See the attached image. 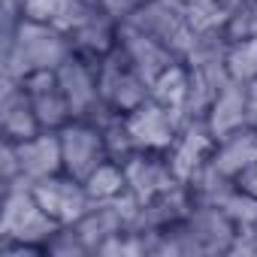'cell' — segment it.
<instances>
[{
    "mask_svg": "<svg viewBox=\"0 0 257 257\" xmlns=\"http://www.w3.org/2000/svg\"><path fill=\"white\" fill-rule=\"evenodd\" d=\"M70 55L73 43L61 28H55L52 22L22 19L0 52V70H4L0 79H28L31 73L58 70Z\"/></svg>",
    "mask_w": 257,
    "mask_h": 257,
    "instance_id": "6da1fadb",
    "label": "cell"
},
{
    "mask_svg": "<svg viewBox=\"0 0 257 257\" xmlns=\"http://www.w3.org/2000/svg\"><path fill=\"white\" fill-rule=\"evenodd\" d=\"M61 230V224L40 206L31 185L4 191V218H0V242H28L46 251V242Z\"/></svg>",
    "mask_w": 257,
    "mask_h": 257,
    "instance_id": "7a4b0ae2",
    "label": "cell"
},
{
    "mask_svg": "<svg viewBox=\"0 0 257 257\" xmlns=\"http://www.w3.org/2000/svg\"><path fill=\"white\" fill-rule=\"evenodd\" d=\"M124 22L140 28L143 34H149L155 40H161L179 58H185L197 40V31L188 19V7L182 0H143Z\"/></svg>",
    "mask_w": 257,
    "mask_h": 257,
    "instance_id": "3957f363",
    "label": "cell"
},
{
    "mask_svg": "<svg viewBox=\"0 0 257 257\" xmlns=\"http://www.w3.org/2000/svg\"><path fill=\"white\" fill-rule=\"evenodd\" d=\"M55 73L61 79V88L67 94V100H70L73 118L100 124L112 112V106L100 94V61L73 52Z\"/></svg>",
    "mask_w": 257,
    "mask_h": 257,
    "instance_id": "277c9868",
    "label": "cell"
},
{
    "mask_svg": "<svg viewBox=\"0 0 257 257\" xmlns=\"http://www.w3.org/2000/svg\"><path fill=\"white\" fill-rule=\"evenodd\" d=\"M100 94L118 112H131L152 97L149 79L140 73V67L121 46H115L109 55L100 58Z\"/></svg>",
    "mask_w": 257,
    "mask_h": 257,
    "instance_id": "5b68a950",
    "label": "cell"
},
{
    "mask_svg": "<svg viewBox=\"0 0 257 257\" xmlns=\"http://www.w3.org/2000/svg\"><path fill=\"white\" fill-rule=\"evenodd\" d=\"M61 155H64V173H70L73 179L85 182L100 164L109 161V152H106V143H103V134L100 127L91 124V121H82V118H73L70 124H64L61 131Z\"/></svg>",
    "mask_w": 257,
    "mask_h": 257,
    "instance_id": "8992f818",
    "label": "cell"
},
{
    "mask_svg": "<svg viewBox=\"0 0 257 257\" xmlns=\"http://www.w3.org/2000/svg\"><path fill=\"white\" fill-rule=\"evenodd\" d=\"M31 191H34V197L40 200V206H43L58 224H76V221L94 206V200H91L85 182L73 179L70 173H55V176H49V179L31 185Z\"/></svg>",
    "mask_w": 257,
    "mask_h": 257,
    "instance_id": "52a82bcc",
    "label": "cell"
},
{
    "mask_svg": "<svg viewBox=\"0 0 257 257\" xmlns=\"http://www.w3.org/2000/svg\"><path fill=\"white\" fill-rule=\"evenodd\" d=\"M215 137L209 131L206 118H182V127L173 140V146L167 149V158H170V167L173 173L179 176V182H188L200 167H206L212 161V152H215Z\"/></svg>",
    "mask_w": 257,
    "mask_h": 257,
    "instance_id": "ba28073f",
    "label": "cell"
},
{
    "mask_svg": "<svg viewBox=\"0 0 257 257\" xmlns=\"http://www.w3.org/2000/svg\"><path fill=\"white\" fill-rule=\"evenodd\" d=\"M127 124H131V134L137 140V149L146 152H167L182 127V115H176L173 109L155 103L152 97L127 112Z\"/></svg>",
    "mask_w": 257,
    "mask_h": 257,
    "instance_id": "9c48e42d",
    "label": "cell"
},
{
    "mask_svg": "<svg viewBox=\"0 0 257 257\" xmlns=\"http://www.w3.org/2000/svg\"><path fill=\"white\" fill-rule=\"evenodd\" d=\"M121 167H124V176H127V191H131L140 203H146V200L158 197L161 191H170L173 185H179V176L173 173L167 152L140 149Z\"/></svg>",
    "mask_w": 257,
    "mask_h": 257,
    "instance_id": "30bf717a",
    "label": "cell"
},
{
    "mask_svg": "<svg viewBox=\"0 0 257 257\" xmlns=\"http://www.w3.org/2000/svg\"><path fill=\"white\" fill-rule=\"evenodd\" d=\"M43 131L22 79H0V137L22 143Z\"/></svg>",
    "mask_w": 257,
    "mask_h": 257,
    "instance_id": "8fae6325",
    "label": "cell"
},
{
    "mask_svg": "<svg viewBox=\"0 0 257 257\" xmlns=\"http://www.w3.org/2000/svg\"><path fill=\"white\" fill-rule=\"evenodd\" d=\"M28 94H31V103H34V112L40 118V127L43 131H61L64 124L73 121V109H70V100L61 88V79L55 70H43V73H31L28 79H22Z\"/></svg>",
    "mask_w": 257,
    "mask_h": 257,
    "instance_id": "7c38bea8",
    "label": "cell"
},
{
    "mask_svg": "<svg viewBox=\"0 0 257 257\" xmlns=\"http://www.w3.org/2000/svg\"><path fill=\"white\" fill-rule=\"evenodd\" d=\"M194 209V200H191V191L185 182L173 185L170 191H161L158 197L140 203L134 221H131V230H140V233H155V230H164L182 218H188V212Z\"/></svg>",
    "mask_w": 257,
    "mask_h": 257,
    "instance_id": "4fadbf2b",
    "label": "cell"
},
{
    "mask_svg": "<svg viewBox=\"0 0 257 257\" xmlns=\"http://www.w3.org/2000/svg\"><path fill=\"white\" fill-rule=\"evenodd\" d=\"M16 152H19L22 173L31 185H37L55 173H64V155H61L58 131H40L37 137L16 143Z\"/></svg>",
    "mask_w": 257,
    "mask_h": 257,
    "instance_id": "5bb4252c",
    "label": "cell"
},
{
    "mask_svg": "<svg viewBox=\"0 0 257 257\" xmlns=\"http://www.w3.org/2000/svg\"><path fill=\"white\" fill-rule=\"evenodd\" d=\"M118 46L131 55V61L140 67V73L149 79V85H152V79L155 76H161L170 64H176V61H182L173 49H167L161 40H155V37H149V34H143L140 28H134V25H127V22H121L118 25Z\"/></svg>",
    "mask_w": 257,
    "mask_h": 257,
    "instance_id": "9a60e30c",
    "label": "cell"
},
{
    "mask_svg": "<svg viewBox=\"0 0 257 257\" xmlns=\"http://www.w3.org/2000/svg\"><path fill=\"white\" fill-rule=\"evenodd\" d=\"M206 124L215 140H224L239 127H248V85L230 79L212 100L206 112Z\"/></svg>",
    "mask_w": 257,
    "mask_h": 257,
    "instance_id": "2e32d148",
    "label": "cell"
},
{
    "mask_svg": "<svg viewBox=\"0 0 257 257\" xmlns=\"http://www.w3.org/2000/svg\"><path fill=\"white\" fill-rule=\"evenodd\" d=\"M188 224L197 236V245H200V254L209 257V254H227L230 251V242L236 236V224L218 209V206H194L188 212Z\"/></svg>",
    "mask_w": 257,
    "mask_h": 257,
    "instance_id": "e0dca14e",
    "label": "cell"
},
{
    "mask_svg": "<svg viewBox=\"0 0 257 257\" xmlns=\"http://www.w3.org/2000/svg\"><path fill=\"white\" fill-rule=\"evenodd\" d=\"M118 25L106 10H100L97 16H91L85 25H79L76 31H70V43H73V52L85 55V58H94L100 61L103 55H109L115 46H118Z\"/></svg>",
    "mask_w": 257,
    "mask_h": 257,
    "instance_id": "ac0fdd59",
    "label": "cell"
},
{
    "mask_svg": "<svg viewBox=\"0 0 257 257\" xmlns=\"http://www.w3.org/2000/svg\"><path fill=\"white\" fill-rule=\"evenodd\" d=\"M212 164L227 173V176H239L242 170H248L251 164H257V127H239L230 137L218 140L215 143V152H212Z\"/></svg>",
    "mask_w": 257,
    "mask_h": 257,
    "instance_id": "d6986e66",
    "label": "cell"
},
{
    "mask_svg": "<svg viewBox=\"0 0 257 257\" xmlns=\"http://www.w3.org/2000/svg\"><path fill=\"white\" fill-rule=\"evenodd\" d=\"M191 94V70L185 61L170 64L161 76L152 79V100L173 109L176 115H185V103Z\"/></svg>",
    "mask_w": 257,
    "mask_h": 257,
    "instance_id": "ffe728a7",
    "label": "cell"
},
{
    "mask_svg": "<svg viewBox=\"0 0 257 257\" xmlns=\"http://www.w3.org/2000/svg\"><path fill=\"white\" fill-rule=\"evenodd\" d=\"M100 134H103V143H106V152H109V161H118L124 164L131 155H137V140L131 134V124H127V112H118L112 109L100 124Z\"/></svg>",
    "mask_w": 257,
    "mask_h": 257,
    "instance_id": "44dd1931",
    "label": "cell"
},
{
    "mask_svg": "<svg viewBox=\"0 0 257 257\" xmlns=\"http://www.w3.org/2000/svg\"><path fill=\"white\" fill-rule=\"evenodd\" d=\"M239 4L242 0H197V4H185V7L194 31L209 34V31H224Z\"/></svg>",
    "mask_w": 257,
    "mask_h": 257,
    "instance_id": "7402d4cb",
    "label": "cell"
},
{
    "mask_svg": "<svg viewBox=\"0 0 257 257\" xmlns=\"http://www.w3.org/2000/svg\"><path fill=\"white\" fill-rule=\"evenodd\" d=\"M85 188L91 194L94 203H103V200H115L121 194H127V176H124V167L118 161H106L100 164L88 179H85Z\"/></svg>",
    "mask_w": 257,
    "mask_h": 257,
    "instance_id": "603a6c76",
    "label": "cell"
},
{
    "mask_svg": "<svg viewBox=\"0 0 257 257\" xmlns=\"http://www.w3.org/2000/svg\"><path fill=\"white\" fill-rule=\"evenodd\" d=\"M227 73L233 82L251 85L257 79V37L230 40L227 46Z\"/></svg>",
    "mask_w": 257,
    "mask_h": 257,
    "instance_id": "cb8c5ba5",
    "label": "cell"
},
{
    "mask_svg": "<svg viewBox=\"0 0 257 257\" xmlns=\"http://www.w3.org/2000/svg\"><path fill=\"white\" fill-rule=\"evenodd\" d=\"M218 209H221L236 227H254V224H257V200H254L251 194H245L239 185H233V188L224 194V200L218 203Z\"/></svg>",
    "mask_w": 257,
    "mask_h": 257,
    "instance_id": "d4e9b609",
    "label": "cell"
},
{
    "mask_svg": "<svg viewBox=\"0 0 257 257\" xmlns=\"http://www.w3.org/2000/svg\"><path fill=\"white\" fill-rule=\"evenodd\" d=\"M46 254L49 257H88L94 251L82 239V233L76 230V224H61V230L46 242Z\"/></svg>",
    "mask_w": 257,
    "mask_h": 257,
    "instance_id": "484cf974",
    "label": "cell"
},
{
    "mask_svg": "<svg viewBox=\"0 0 257 257\" xmlns=\"http://www.w3.org/2000/svg\"><path fill=\"white\" fill-rule=\"evenodd\" d=\"M227 40H245V37H257V0H242L236 7L233 19L224 28Z\"/></svg>",
    "mask_w": 257,
    "mask_h": 257,
    "instance_id": "4316f807",
    "label": "cell"
},
{
    "mask_svg": "<svg viewBox=\"0 0 257 257\" xmlns=\"http://www.w3.org/2000/svg\"><path fill=\"white\" fill-rule=\"evenodd\" d=\"M0 185L4 191L10 188H19V185H31L22 173V164H19V152H16V143L13 140H4L0 143Z\"/></svg>",
    "mask_w": 257,
    "mask_h": 257,
    "instance_id": "83f0119b",
    "label": "cell"
},
{
    "mask_svg": "<svg viewBox=\"0 0 257 257\" xmlns=\"http://www.w3.org/2000/svg\"><path fill=\"white\" fill-rule=\"evenodd\" d=\"M58 4H61V0H19L22 16L31 19V22H55Z\"/></svg>",
    "mask_w": 257,
    "mask_h": 257,
    "instance_id": "f1b7e54d",
    "label": "cell"
},
{
    "mask_svg": "<svg viewBox=\"0 0 257 257\" xmlns=\"http://www.w3.org/2000/svg\"><path fill=\"white\" fill-rule=\"evenodd\" d=\"M227 254H233V257H239V254L242 257H254L257 254V233H254V227H239Z\"/></svg>",
    "mask_w": 257,
    "mask_h": 257,
    "instance_id": "f546056e",
    "label": "cell"
},
{
    "mask_svg": "<svg viewBox=\"0 0 257 257\" xmlns=\"http://www.w3.org/2000/svg\"><path fill=\"white\" fill-rule=\"evenodd\" d=\"M140 4H143V0H100V7H103L115 22H124Z\"/></svg>",
    "mask_w": 257,
    "mask_h": 257,
    "instance_id": "4dcf8cb0",
    "label": "cell"
},
{
    "mask_svg": "<svg viewBox=\"0 0 257 257\" xmlns=\"http://www.w3.org/2000/svg\"><path fill=\"white\" fill-rule=\"evenodd\" d=\"M236 185H239L245 194H251V197L257 200V164H251L248 170H242V173L236 176Z\"/></svg>",
    "mask_w": 257,
    "mask_h": 257,
    "instance_id": "1f68e13d",
    "label": "cell"
},
{
    "mask_svg": "<svg viewBox=\"0 0 257 257\" xmlns=\"http://www.w3.org/2000/svg\"><path fill=\"white\" fill-rule=\"evenodd\" d=\"M248 124L257 127V79L248 85Z\"/></svg>",
    "mask_w": 257,
    "mask_h": 257,
    "instance_id": "d6a6232c",
    "label": "cell"
},
{
    "mask_svg": "<svg viewBox=\"0 0 257 257\" xmlns=\"http://www.w3.org/2000/svg\"><path fill=\"white\" fill-rule=\"evenodd\" d=\"M182 4H197V0H182Z\"/></svg>",
    "mask_w": 257,
    "mask_h": 257,
    "instance_id": "836d02e7",
    "label": "cell"
},
{
    "mask_svg": "<svg viewBox=\"0 0 257 257\" xmlns=\"http://www.w3.org/2000/svg\"><path fill=\"white\" fill-rule=\"evenodd\" d=\"M254 233H257V224H254Z\"/></svg>",
    "mask_w": 257,
    "mask_h": 257,
    "instance_id": "e575fe53",
    "label": "cell"
}]
</instances>
